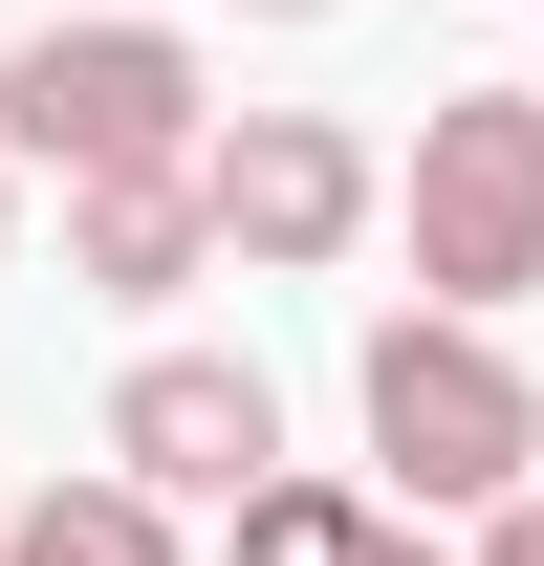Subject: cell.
<instances>
[{
    "mask_svg": "<svg viewBox=\"0 0 544 566\" xmlns=\"http://www.w3.org/2000/svg\"><path fill=\"white\" fill-rule=\"evenodd\" d=\"M348 392H370L393 501H523L544 480V370L501 349V305H393L348 349Z\"/></svg>",
    "mask_w": 544,
    "mask_h": 566,
    "instance_id": "cell-1",
    "label": "cell"
},
{
    "mask_svg": "<svg viewBox=\"0 0 544 566\" xmlns=\"http://www.w3.org/2000/svg\"><path fill=\"white\" fill-rule=\"evenodd\" d=\"M197 262H218V197H197V153H132V175H66V283H109V305H175Z\"/></svg>",
    "mask_w": 544,
    "mask_h": 566,
    "instance_id": "cell-6",
    "label": "cell"
},
{
    "mask_svg": "<svg viewBox=\"0 0 544 566\" xmlns=\"http://www.w3.org/2000/svg\"><path fill=\"white\" fill-rule=\"evenodd\" d=\"M197 197H218V262H348L370 218H393V153L348 132V109H218L197 132Z\"/></svg>",
    "mask_w": 544,
    "mask_h": 566,
    "instance_id": "cell-4",
    "label": "cell"
},
{
    "mask_svg": "<svg viewBox=\"0 0 544 566\" xmlns=\"http://www.w3.org/2000/svg\"><path fill=\"white\" fill-rule=\"evenodd\" d=\"M218 523H240V566H458V545H414V501H370V480H240Z\"/></svg>",
    "mask_w": 544,
    "mask_h": 566,
    "instance_id": "cell-7",
    "label": "cell"
},
{
    "mask_svg": "<svg viewBox=\"0 0 544 566\" xmlns=\"http://www.w3.org/2000/svg\"><path fill=\"white\" fill-rule=\"evenodd\" d=\"M240 22H327V0H240Z\"/></svg>",
    "mask_w": 544,
    "mask_h": 566,
    "instance_id": "cell-10",
    "label": "cell"
},
{
    "mask_svg": "<svg viewBox=\"0 0 544 566\" xmlns=\"http://www.w3.org/2000/svg\"><path fill=\"white\" fill-rule=\"evenodd\" d=\"M479 566H544V480H523V501H479Z\"/></svg>",
    "mask_w": 544,
    "mask_h": 566,
    "instance_id": "cell-9",
    "label": "cell"
},
{
    "mask_svg": "<svg viewBox=\"0 0 544 566\" xmlns=\"http://www.w3.org/2000/svg\"><path fill=\"white\" fill-rule=\"evenodd\" d=\"M0 218H22V132H0Z\"/></svg>",
    "mask_w": 544,
    "mask_h": 566,
    "instance_id": "cell-11",
    "label": "cell"
},
{
    "mask_svg": "<svg viewBox=\"0 0 544 566\" xmlns=\"http://www.w3.org/2000/svg\"><path fill=\"white\" fill-rule=\"evenodd\" d=\"M0 132L44 153V175H132V153H197V44L175 22H44L22 66H0Z\"/></svg>",
    "mask_w": 544,
    "mask_h": 566,
    "instance_id": "cell-3",
    "label": "cell"
},
{
    "mask_svg": "<svg viewBox=\"0 0 544 566\" xmlns=\"http://www.w3.org/2000/svg\"><path fill=\"white\" fill-rule=\"evenodd\" d=\"M393 218H414V283L436 305H523L544 283V87H436Z\"/></svg>",
    "mask_w": 544,
    "mask_h": 566,
    "instance_id": "cell-2",
    "label": "cell"
},
{
    "mask_svg": "<svg viewBox=\"0 0 544 566\" xmlns=\"http://www.w3.org/2000/svg\"><path fill=\"white\" fill-rule=\"evenodd\" d=\"M0 566H175V501L109 458V480H44V501H0Z\"/></svg>",
    "mask_w": 544,
    "mask_h": 566,
    "instance_id": "cell-8",
    "label": "cell"
},
{
    "mask_svg": "<svg viewBox=\"0 0 544 566\" xmlns=\"http://www.w3.org/2000/svg\"><path fill=\"white\" fill-rule=\"evenodd\" d=\"M109 458H132L153 501H240V480H283V392L240 349H153L132 392H109Z\"/></svg>",
    "mask_w": 544,
    "mask_h": 566,
    "instance_id": "cell-5",
    "label": "cell"
}]
</instances>
